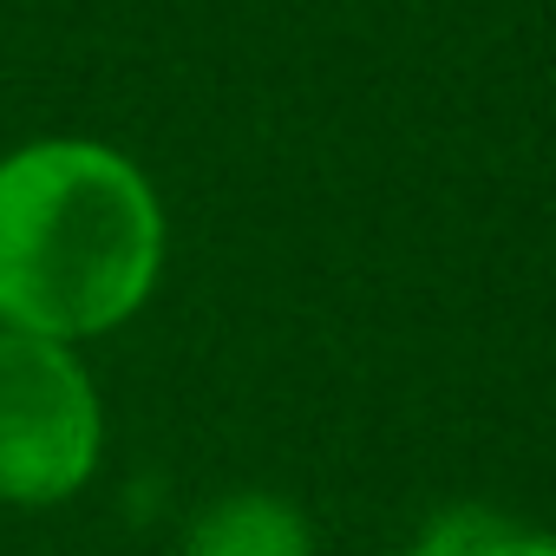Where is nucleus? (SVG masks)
Returning a JSON list of instances; mask_svg holds the SVG:
<instances>
[{
    "label": "nucleus",
    "mask_w": 556,
    "mask_h": 556,
    "mask_svg": "<svg viewBox=\"0 0 556 556\" xmlns=\"http://www.w3.org/2000/svg\"><path fill=\"white\" fill-rule=\"evenodd\" d=\"M164 268V210L131 157L40 138L0 157V328L86 341L131 321Z\"/></svg>",
    "instance_id": "obj_1"
},
{
    "label": "nucleus",
    "mask_w": 556,
    "mask_h": 556,
    "mask_svg": "<svg viewBox=\"0 0 556 556\" xmlns=\"http://www.w3.org/2000/svg\"><path fill=\"white\" fill-rule=\"evenodd\" d=\"M419 549L426 556H556V536L504 523V517H484V510H458V517L432 523Z\"/></svg>",
    "instance_id": "obj_4"
},
{
    "label": "nucleus",
    "mask_w": 556,
    "mask_h": 556,
    "mask_svg": "<svg viewBox=\"0 0 556 556\" xmlns=\"http://www.w3.org/2000/svg\"><path fill=\"white\" fill-rule=\"evenodd\" d=\"M406 556H426V549H406Z\"/></svg>",
    "instance_id": "obj_5"
},
{
    "label": "nucleus",
    "mask_w": 556,
    "mask_h": 556,
    "mask_svg": "<svg viewBox=\"0 0 556 556\" xmlns=\"http://www.w3.org/2000/svg\"><path fill=\"white\" fill-rule=\"evenodd\" d=\"M184 556H315V536L295 504L268 491H236L190 523Z\"/></svg>",
    "instance_id": "obj_3"
},
{
    "label": "nucleus",
    "mask_w": 556,
    "mask_h": 556,
    "mask_svg": "<svg viewBox=\"0 0 556 556\" xmlns=\"http://www.w3.org/2000/svg\"><path fill=\"white\" fill-rule=\"evenodd\" d=\"M105 445L99 393L73 348L0 328V497L60 504L73 497Z\"/></svg>",
    "instance_id": "obj_2"
}]
</instances>
